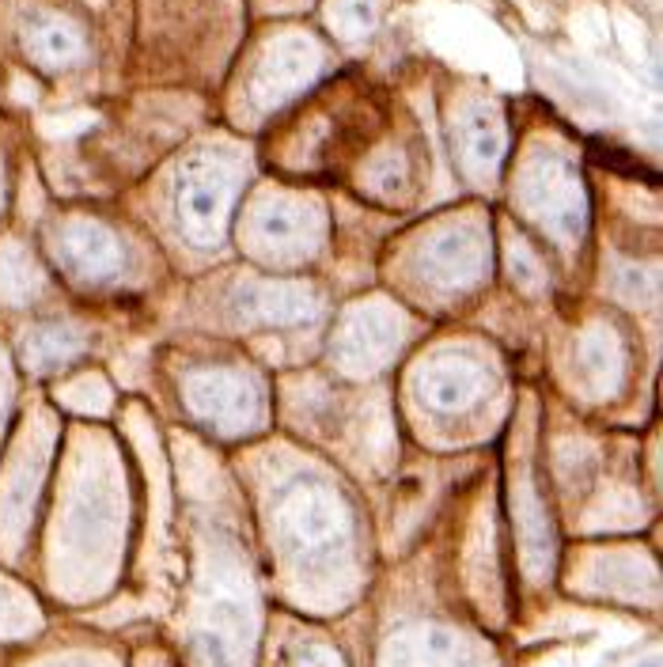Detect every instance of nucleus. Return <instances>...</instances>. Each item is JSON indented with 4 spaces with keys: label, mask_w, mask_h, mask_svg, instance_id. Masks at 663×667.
I'll return each mask as SVG.
<instances>
[{
    "label": "nucleus",
    "mask_w": 663,
    "mask_h": 667,
    "mask_svg": "<svg viewBox=\"0 0 663 667\" xmlns=\"http://www.w3.org/2000/svg\"><path fill=\"white\" fill-rule=\"evenodd\" d=\"M224 201H228L224 179H190V187L182 190V212H187L190 228L198 231L201 239L217 228L220 212H224Z\"/></svg>",
    "instance_id": "nucleus-1"
},
{
    "label": "nucleus",
    "mask_w": 663,
    "mask_h": 667,
    "mask_svg": "<svg viewBox=\"0 0 663 667\" xmlns=\"http://www.w3.org/2000/svg\"><path fill=\"white\" fill-rule=\"evenodd\" d=\"M34 53L46 61H72L80 53V39L72 31H64V27L50 23L39 31V39H34Z\"/></svg>",
    "instance_id": "nucleus-2"
},
{
    "label": "nucleus",
    "mask_w": 663,
    "mask_h": 667,
    "mask_svg": "<svg viewBox=\"0 0 663 667\" xmlns=\"http://www.w3.org/2000/svg\"><path fill=\"white\" fill-rule=\"evenodd\" d=\"M429 395H432V402H440V406H455V398H459V402H466V398L474 395V387H471V379H466V376L451 372V376L432 379Z\"/></svg>",
    "instance_id": "nucleus-3"
}]
</instances>
